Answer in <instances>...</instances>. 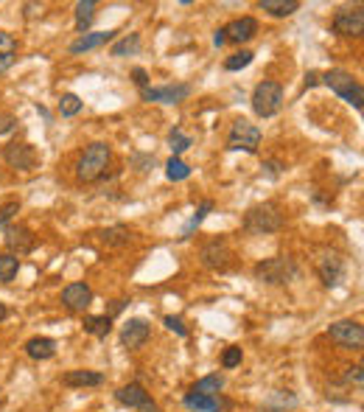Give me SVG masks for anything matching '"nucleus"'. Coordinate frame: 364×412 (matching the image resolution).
Returning <instances> with one entry per match:
<instances>
[{
  "mask_svg": "<svg viewBox=\"0 0 364 412\" xmlns=\"http://www.w3.org/2000/svg\"><path fill=\"white\" fill-rule=\"evenodd\" d=\"M286 216L280 211L277 202H263V205H255L244 214V230L252 233V236H269V233H277L283 228Z\"/></svg>",
  "mask_w": 364,
  "mask_h": 412,
  "instance_id": "1",
  "label": "nucleus"
},
{
  "mask_svg": "<svg viewBox=\"0 0 364 412\" xmlns=\"http://www.w3.org/2000/svg\"><path fill=\"white\" fill-rule=\"evenodd\" d=\"M300 275L295 258L288 255H275V258H266L261 264H255V278L261 284H291Z\"/></svg>",
  "mask_w": 364,
  "mask_h": 412,
  "instance_id": "2",
  "label": "nucleus"
},
{
  "mask_svg": "<svg viewBox=\"0 0 364 412\" xmlns=\"http://www.w3.org/2000/svg\"><path fill=\"white\" fill-rule=\"evenodd\" d=\"M322 85H328L336 96H342L356 110H361V104H364V87H361V82L353 74H347V71H328V74H322Z\"/></svg>",
  "mask_w": 364,
  "mask_h": 412,
  "instance_id": "3",
  "label": "nucleus"
},
{
  "mask_svg": "<svg viewBox=\"0 0 364 412\" xmlns=\"http://www.w3.org/2000/svg\"><path fill=\"white\" fill-rule=\"evenodd\" d=\"M110 157H112V152H110L107 144H90V146L85 149V155L79 157L76 177H79L82 182H93V180H98V177L104 174Z\"/></svg>",
  "mask_w": 364,
  "mask_h": 412,
  "instance_id": "4",
  "label": "nucleus"
},
{
  "mask_svg": "<svg viewBox=\"0 0 364 412\" xmlns=\"http://www.w3.org/2000/svg\"><path fill=\"white\" fill-rule=\"evenodd\" d=\"M258 146H261V129L252 121H247V118L233 121L230 135H227V149L230 152H250V155H255Z\"/></svg>",
  "mask_w": 364,
  "mask_h": 412,
  "instance_id": "5",
  "label": "nucleus"
},
{
  "mask_svg": "<svg viewBox=\"0 0 364 412\" xmlns=\"http://www.w3.org/2000/svg\"><path fill=\"white\" fill-rule=\"evenodd\" d=\"M283 107V87L277 82H261L252 90V110L258 118H272Z\"/></svg>",
  "mask_w": 364,
  "mask_h": 412,
  "instance_id": "6",
  "label": "nucleus"
},
{
  "mask_svg": "<svg viewBox=\"0 0 364 412\" xmlns=\"http://www.w3.org/2000/svg\"><path fill=\"white\" fill-rule=\"evenodd\" d=\"M328 336L336 342V345L347 348V351H361L364 345V328L358 320H339L328 328Z\"/></svg>",
  "mask_w": 364,
  "mask_h": 412,
  "instance_id": "7",
  "label": "nucleus"
},
{
  "mask_svg": "<svg viewBox=\"0 0 364 412\" xmlns=\"http://www.w3.org/2000/svg\"><path fill=\"white\" fill-rule=\"evenodd\" d=\"M317 272H320V278L325 286H339L342 278H345V261L339 258V252L333 250H320L317 252Z\"/></svg>",
  "mask_w": 364,
  "mask_h": 412,
  "instance_id": "8",
  "label": "nucleus"
},
{
  "mask_svg": "<svg viewBox=\"0 0 364 412\" xmlns=\"http://www.w3.org/2000/svg\"><path fill=\"white\" fill-rule=\"evenodd\" d=\"M115 398H118V404H123V406H132V409L157 412V404L149 398V393L143 390V384H140V381H129V384H123V387L115 393Z\"/></svg>",
  "mask_w": 364,
  "mask_h": 412,
  "instance_id": "9",
  "label": "nucleus"
},
{
  "mask_svg": "<svg viewBox=\"0 0 364 412\" xmlns=\"http://www.w3.org/2000/svg\"><path fill=\"white\" fill-rule=\"evenodd\" d=\"M333 31L339 37H361V31H364V12H361V6L339 9L333 15Z\"/></svg>",
  "mask_w": 364,
  "mask_h": 412,
  "instance_id": "10",
  "label": "nucleus"
},
{
  "mask_svg": "<svg viewBox=\"0 0 364 412\" xmlns=\"http://www.w3.org/2000/svg\"><path fill=\"white\" fill-rule=\"evenodd\" d=\"M3 160L17 169V171H31L37 166V152L31 144H23V141H15L9 146H3Z\"/></svg>",
  "mask_w": 364,
  "mask_h": 412,
  "instance_id": "11",
  "label": "nucleus"
},
{
  "mask_svg": "<svg viewBox=\"0 0 364 412\" xmlns=\"http://www.w3.org/2000/svg\"><path fill=\"white\" fill-rule=\"evenodd\" d=\"M6 247H9V252L12 255H28L34 247H37V236L26 228V225H9L6 230Z\"/></svg>",
  "mask_w": 364,
  "mask_h": 412,
  "instance_id": "12",
  "label": "nucleus"
},
{
  "mask_svg": "<svg viewBox=\"0 0 364 412\" xmlns=\"http://www.w3.org/2000/svg\"><path fill=\"white\" fill-rule=\"evenodd\" d=\"M199 258H202V264H205L207 269H227L233 252H230V247H227L225 239H213V241H207V244L202 247V255H199Z\"/></svg>",
  "mask_w": 364,
  "mask_h": 412,
  "instance_id": "13",
  "label": "nucleus"
},
{
  "mask_svg": "<svg viewBox=\"0 0 364 412\" xmlns=\"http://www.w3.org/2000/svg\"><path fill=\"white\" fill-rule=\"evenodd\" d=\"M143 101H160V104H180L191 96V85H166V87H146L140 90Z\"/></svg>",
  "mask_w": 364,
  "mask_h": 412,
  "instance_id": "14",
  "label": "nucleus"
},
{
  "mask_svg": "<svg viewBox=\"0 0 364 412\" xmlns=\"http://www.w3.org/2000/svg\"><path fill=\"white\" fill-rule=\"evenodd\" d=\"M62 303L70 311H87L93 303V289L87 284H67L62 289Z\"/></svg>",
  "mask_w": 364,
  "mask_h": 412,
  "instance_id": "15",
  "label": "nucleus"
},
{
  "mask_svg": "<svg viewBox=\"0 0 364 412\" xmlns=\"http://www.w3.org/2000/svg\"><path fill=\"white\" fill-rule=\"evenodd\" d=\"M149 334H152V328H149V323H146V320H129L121 328V345L129 348V351H135V348L146 345Z\"/></svg>",
  "mask_w": 364,
  "mask_h": 412,
  "instance_id": "16",
  "label": "nucleus"
},
{
  "mask_svg": "<svg viewBox=\"0 0 364 412\" xmlns=\"http://www.w3.org/2000/svg\"><path fill=\"white\" fill-rule=\"evenodd\" d=\"M225 37L230 40V42H250L255 34H258V20L255 17H239V20H233V23H227L225 28Z\"/></svg>",
  "mask_w": 364,
  "mask_h": 412,
  "instance_id": "17",
  "label": "nucleus"
},
{
  "mask_svg": "<svg viewBox=\"0 0 364 412\" xmlns=\"http://www.w3.org/2000/svg\"><path fill=\"white\" fill-rule=\"evenodd\" d=\"M182 404L191 412H222L225 409V398L222 395H196V393H188L182 398Z\"/></svg>",
  "mask_w": 364,
  "mask_h": 412,
  "instance_id": "18",
  "label": "nucleus"
},
{
  "mask_svg": "<svg viewBox=\"0 0 364 412\" xmlns=\"http://www.w3.org/2000/svg\"><path fill=\"white\" fill-rule=\"evenodd\" d=\"M62 384L64 387H98V384H104V373H98V370H67L62 376Z\"/></svg>",
  "mask_w": 364,
  "mask_h": 412,
  "instance_id": "19",
  "label": "nucleus"
},
{
  "mask_svg": "<svg viewBox=\"0 0 364 412\" xmlns=\"http://www.w3.org/2000/svg\"><path fill=\"white\" fill-rule=\"evenodd\" d=\"M112 37H115V31H93V34H82L76 42L70 45V53H87V51H96V48L107 45Z\"/></svg>",
  "mask_w": 364,
  "mask_h": 412,
  "instance_id": "20",
  "label": "nucleus"
},
{
  "mask_svg": "<svg viewBox=\"0 0 364 412\" xmlns=\"http://www.w3.org/2000/svg\"><path fill=\"white\" fill-rule=\"evenodd\" d=\"M26 354L31 359H37V362H45V359H51L56 354V339H51V336H34V339L26 342Z\"/></svg>",
  "mask_w": 364,
  "mask_h": 412,
  "instance_id": "21",
  "label": "nucleus"
},
{
  "mask_svg": "<svg viewBox=\"0 0 364 412\" xmlns=\"http://www.w3.org/2000/svg\"><path fill=\"white\" fill-rule=\"evenodd\" d=\"M98 239H101V244H107V247H123V244L132 241V230H129L126 225H112V228H104V230L98 233Z\"/></svg>",
  "mask_w": 364,
  "mask_h": 412,
  "instance_id": "22",
  "label": "nucleus"
},
{
  "mask_svg": "<svg viewBox=\"0 0 364 412\" xmlns=\"http://www.w3.org/2000/svg\"><path fill=\"white\" fill-rule=\"evenodd\" d=\"M258 9L269 12L272 17H288V15H295L300 9V3L297 0H261Z\"/></svg>",
  "mask_w": 364,
  "mask_h": 412,
  "instance_id": "23",
  "label": "nucleus"
},
{
  "mask_svg": "<svg viewBox=\"0 0 364 412\" xmlns=\"http://www.w3.org/2000/svg\"><path fill=\"white\" fill-rule=\"evenodd\" d=\"M85 331L104 339L112 331V317L110 314H90V317H85Z\"/></svg>",
  "mask_w": 364,
  "mask_h": 412,
  "instance_id": "24",
  "label": "nucleus"
},
{
  "mask_svg": "<svg viewBox=\"0 0 364 412\" xmlns=\"http://www.w3.org/2000/svg\"><path fill=\"white\" fill-rule=\"evenodd\" d=\"M222 387H225V376L213 373V376L199 379V381L191 387V393H196V395H218V393H222Z\"/></svg>",
  "mask_w": 364,
  "mask_h": 412,
  "instance_id": "25",
  "label": "nucleus"
},
{
  "mask_svg": "<svg viewBox=\"0 0 364 412\" xmlns=\"http://www.w3.org/2000/svg\"><path fill=\"white\" fill-rule=\"evenodd\" d=\"M96 3L93 0H82V3H76V28L85 34L90 26H93V20H96Z\"/></svg>",
  "mask_w": 364,
  "mask_h": 412,
  "instance_id": "26",
  "label": "nucleus"
},
{
  "mask_svg": "<svg viewBox=\"0 0 364 412\" xmlns=\"http://www.w3.org/2000/svg\"><path fill=\"white\" fill-rule=\"evenodd\" d=\"M20 269V258L12 252H0V284L15 281V275Z\"/></svg>",
  "mask_w": 364,
  "mask_h": 412,
  "instance_id": "27",
  "label": "nucleus"
},
{
  "mask_svg": "<svg viewBox=\"0 0 364 412\" xmlns=\"http://www.w3.org/2000/svg\"><path fill=\"white\" fill-rule=\"evenodd\" d=\"M166 177H168L171 182H182V180H188V177H191V166H188V163H182L180 157H171V160L166 163Z\"/></svg>",
  "mask_w": 364,
  "mask_h": 412,
  "instance_id": "28",
  "label": "nucleus"
},
{
  "mask_svg": "<svg viewBox=\"0 0 364 412\" xmlns=\"http://www.w3.org/2000/svg\"><path fill=\"white\" fill-rule=\"evenodd\" d=\"M82 112V98L76 93H67L59 98V115L62 118H73V115H79Z\"/></svg>",
  "mask_w": 364,
  "mask_h": 412,
  "instance_id": "29",
  "label": "nucleus"
},
{
  "mask_svg": "<svg viewBox=\"0 0 364 412\" xmlns=\"http://www.w3.org/2000/svg\"><path fill=\"white\" fill-rule=\"evenodd\" d=\"M252 59H255L252 51H236V53H230L225 59V71H241V67H250Z\"/></svg>",
  "mask_w": 364,
  "mask_h": 412,
  "instance_id": "30",
  "label": "nucleus"
},
{
  "mask_svg": "<svg viewBox=\"0 0 364 412\" xmlns=\"http://www.w3.org/2000/svg\"><path fill=\"white\" fill-rule=\"evenodd\" d=\"M137 48H140V34H129L112 45V56H132V53H137Z\"/></svg>",
  "mask_w": 364,
  "mask_h": 412,
  "instance_id": "31",
  "label": "nucleus"
},
{
  "mask_svg": "<svg viewBox=\"0 0 364 412\" xmlns=\"http://www.w3.org/2000/svg\"><path fill=\"white\" fill-rule=\"evenodd\" d=\"M297 401H295V395L291 393H275L269 401H266V412H283V409H288V406H295Z\"/></svg>",
  "mask_w": 364,
  "mask_h": 412,
  "instance_id": "32",
  "label": "nucleus"
},
{
  "mask_svg": "<svg viewBox=\"0 0 364 412\" xmlns=\"http://www.w3.org/2000/svg\"><path fill=\"white\" fill-rule=\"evenodd\" d=\"M168 146H171V152H174V157H180L188 146H191V137L185 135V132H180V129H174L171 135H168Z\"/></svg>",
  "mask_w": 364,
  "mask_h": 412,
  "instance_id": "33",
  "label": "nucleus"
},
{
  "mask_svg": "<svg viewBox=\"0 0 364 412\" xmlns=\"http://www.w3.org/2000/svg\"><path fill=\"white\" fill-rule=\"evenodd\" d=\"M210 211H213V202H210V199H205V202L199 205V208H196V214H193V219L188 222V228H185V233H182V239H188V236H191V230H193L196 225H202V222H205V216H207Z\"/></svg>",
  "mask_w": 364,
  "mask_h": 412,
  "instance_id": "34",
  "label": "nucleus"
},
{
  "mask_svg": "<svg viewBox=\"0 0 364 412\" xmlns=\"http://www.w3.org/2000/svg\"><path fill=\"white\" fill-rule=\"evenodd\" d=\"M20 211V205L17 202H6L3 208H0V230H6L9 228V222H12V216Z\"/></svg>",
  "mask_w": 364,
  "mask_h": 412,
  "instance_id": "35",
  "label": "nucleus"
},
{
  "mask_svg": "<svg viewBox=\"0 0 364 412\" xmlns=\"http://www.w3.org/2000/svg\"><path fill=\"white\" fill-rule=\"evenodd\" d=\"M241 357H244V354H241V348H236V345H233V348H227V351L222 354V368H227V370H230V368L241 365Z\"/></svg>",
  "mask_w": 364,
  "mask_h": 412,
  "instance_id": "36",
  "label": "nucleus"
},
{
  "mask_svg": "<svg viewBox=\"0 0 364 412\" xmlns=\"http://www.w3.org/2000/svg\"><path fill=\"white\" fill-rule=\"evenodd\" d=\"M17 51V40L6 31H0V56H6V53H15Z\"/></svg>",
  "mask_w": 364,
  "mask_h": 412,
  "instance_id": "37",
  "label": "nucleus"
},
{
  "mask_svg": "<svg viewBox=\"0 0 364 412\" xmlns=\"http://www.w3.org/2000/svg\"><path fill=\"white\" fill-rule=\"evenodd\" d=\"M163 323H166V328H168V331H174L177 336H188V328H185V323H182L180 317H171V314H168Z\"/></svg>",
  "mask_w": 364,
  "mask_h": 412,
  "instance_id": "38",
  "label": "nucleus"
},
{
  "mask_svg": "<svg viewBox=\"0 0 364 412\" xmlns=\"http://www.w3.org/2000/svg\"><path fill=\"white\" fill-rule=\"evenodd\" d=\"M17 126V118L12 115V112H0V135H6V132H12Z\"/></svg>",
  "mask_w": 364,
  "mask_h": 412,
  "instance_id": "39",
  "label": "nucleus"
},
{
  "mask_svg": "<svg viewBox=\"0 0 364 412\" xmlns=\"http://www.w3.org/2000/svg\"><path fill=\"white\" fill-rule=\"evenodd\" d=\"M132 79H135V85H137L140 90L149 87V74H146L143 67H135V71H132Z\"/></svg>",
  "mask_w": 364,
  "mask_h": 412,
  "instance_id": "40",
  "label": "nucleus"
},
{
  "mask_svg": "<svg viewBox=\"0 0 364 412\" xmlns=\"http://www.w3.org/2000/svg\"><path fill=\"white\" fill-rule=\"evenodd\" d=\"M347 381H356V387H361V365H356V368H350V373H347Z\"/></svg>",
  "mask_w": 364,
  "mask_h": 412,
  "instance_id": "41",
  "label": "nucleus"
},
{
  "mask_svg": "<svg viewBox=\"0 0 364 412\" xmlns=\"http://www.w3.org/2000/svg\"><path fill=\"white\" fill-rule=\"evenodd\" d=\"M126 303H129V300H115V303H112V309H110V317H115V314H121V311L126 309Z\"/></svg>",
  "mask_w": 364,
  "mask_h": 412,
  "instance_id": "42",
  "label": "nucleus"
},
{
  "mask_svg": "<svg viewBox=\"0 0 364 412\" xmlns=\"http://www.w3.org/2000/svg\"><path fill=\"white\" fill-rule=\"evenodd\" d=\"M225 42H227V37H225V31H222V28H218V31L213 34V45H216V48H222Z\"/></svg>",
  "mask_w": 364,
  "mask_h": 412,
  "instance_id": "43",
  "label": "nucleus"
},
{
  "mask_svg": "<svg viewBox=\"0 0 364 412\" xmlns=\"http://www.w3.org/2000/svg\"><path fill=\"white\" fill-rule=\"evenodd\" d=\"M12 62H15V53L0 56V71H6V67H12Z\"/></svg>",
  "mask_w": 364,
  "mask_h": 412,
  "instance_id": "44",
  "label": "nucleus"
},
{
  "mask_svg": "<svg viewBox=\"0 0 364 412\" xmlns=\"http://www.w3.org/2000/svg\"><path fill=\"white\" fill-rule=\"evenodd\" d=\"M266 171H269V177H277V174H280V163H275V160L266 163Z\"/></svg>",
  "mask_w": 364,
  "mask_h": 412,
  "instance_id": "45",
  "label": "nucleus"
},
{
  "mask_svg": "<svg viewBox=\"0 0 364 412\" xmlns=\"http://www.w3.org/2000/svg\"><path fill=\"white\" fill-rule=\"evenodd\" d=\"M317 82H320V74H314V71H311V74L306 76V87H314Z\"/></svg>",
  "mask_w": 364,
  "mask_h": 412,
  "instance_id": "46",
  "label": "nucleus"
},
{
  "mask_svg": "<svg viewBox=\"0 0 364 412\" xmlns=\"http://www.w3.org/2000/svg\"><path fill=\"white\" fill-rule=\"evenodd\" d=\"M6 317H9V309H6V303H3V300H0V323H3Z\"/></svg>",
  "mask_w": 364,
  "mask_h": 412,
  "instance_id": "47",
  "label": "nucleus"
},
{
  "mask_svg": "<svg viewBox=\"0 0 364 412\" xmlns=\"http://www.w3.org/2000/svg\"><path fill=\"white\" fill-rule=\"evenodd\" d=\"M0 180H3V174H0Z\"/></svg>",
  "mask_w": 364,
  "mask_h": 412,
  "instance_id": "48",
  "label": "nucleus"
}]
</instances>
